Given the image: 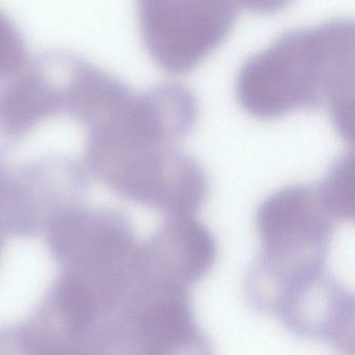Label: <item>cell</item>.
Here are the masks:
<instances>
[{"mask_svg": "<svg viewBox=\"0 0 355 355\" xmlns=\"http://www.w3.org/2000/svg\"><path fill=\"white\" fill-rule=\"evenodd\" d=\"M28 63L26 43L15 24L0 11V80L12 78Z\"/></svg>", "mask_w": 355, "mask_h": 355, "instance_id": "cell-10", "label": "cell"}, {"mask_svg": "<svg viewBox=\"0 0 355 355\" xmlns=\"http://www.w3.org/2000/svg\"><path fill=\"white\" fill-rule=\"evenodd\" d=\"M132 334L145 354L209 353L199 328L189 288L143 271L132 288Z\"/></svg>", "mask_w": 355, "mask_h": 355, "instance_id": "cell-5", "label": "cell"}, {"mask_svg": "<svg viewBox=\"0 0 355 355\" xmlns=\"http://www.w3.org/2000/svg\"><path fill=\"white\" fill-rule=\"evenodd\" d=\"M354 37L345 19L286 33L241 67L239 103L263 120L327 107L342 138L353 143Z\"/></svg>", "mask_w": 355, "mask_h": 355, "instance_id": "cell-1", "label": "cell"}, {"mask_svg": "<svg viewBox=\"0 0 355 355\" xmlns=\"http://www.w3.org/2000/svg\"><path fill=\"white\" fill-rule=\"evenodd\" d=\"M336 222L317 187L293 184L263 201L257 214L261 253L246 280L257 311L269 313L286 284L325 268Z\"/></svg>", "mask_w": 355, "mask_h": 355, "instance_id": "cell-2", "label": "cell"}, {"mask_svg": "<svg viewBox=\"0 0 355 355\" xmlns=\"http://www.w3.org/2000/svg\"><path fill=\"white\" fill-rule=\"evenodd\" d=\"M109 155L114 159L115 186L167 216L194 215L209 195V180L200 164L173 145Z\"/></svg>", "mask_w": 355, "mask_h": 355, "instance_id": "cell-4", "label": "cell"}, {"mask_svg": "<svg viewBox=\"0 0 355 355\" xmlns=\"http://www.w3.org/2000/svg\"><path fill=\"white\" fill-rule=\"evenodd\" d=\"M324 205L334 219L352 221L354 218V153H345L330 166L317 187Z\"/></svg>", "mask_w": 355, "mask_h": 355, "instance_id": "cell-8", "label": "cell"}, {"mask_svg": "<svg viewBox=\"0 0 355 355\" xmlns=\"http://www.w3.org/2000/svg\"><path fill=\"white\" fill-rule=\"evenodd\" d=\"M143 41L153 61L174 74L191 71L230 36L239 0H137Z\"/></svg>", "mask_w": 355, "mask_h": 355, "instance_id": "cell-3", "label": "cell"}, {"mask_svg": "<svg viewBox=\"0 0 355 355\" xmlns=\"http://www.w3.org/2000/svg\"><path fill=\"white\" fill-rule=\"evenodd\" d=\"M272 315L294 336L354 351V298L325 268L290 282Z\"/></svg>", "mask_w": 355, "mask_h": 355, "instance_id": "cell-6", "label": "cell"}, {"mask_svg": "<svg viewBox=\"0 0 355 355\" xmlns=\"http://www.w3.org/2000/svg\"><path fill=\"white\" fill-rule=\"evenodd\" d=\"M58 304L73 329L86 327L94 313V300L89 288L73 276H66L57 291Z\"/></svg>", "mask_w": 355, "mask_h": 355, "instance_id": "cell-9", "label": "cell"}, {"mask_svg": "<svg viewBox=\"0 0 355 355\" xmlns=\"http://www.w3.org/2000/svg\"><path fill=\"white\" fill-rule=\"evenodd\" d=\"M292 1L293 0H239V3L242 9L261 15H268L286 9Z\"/></svg>", "mask_w": 355, "mask_h": 355, "instance_id": "cell-11", "label": "cell"}, {"mask_svg": "<svg viewBox=\"0 0 355 355\" xmlns=\"http://www.w3.org/2000/svg\"><path fill=\"white\" fill-rule=\"evenodd\" d=\"M217 243L194 215L168 216L141 250L147 273L190 288L213 268Z\"/></svg>", "mask_w": 355, "mask_h": 355, "instance_id": "cell-7", "label": "cell"}]
</instances>
